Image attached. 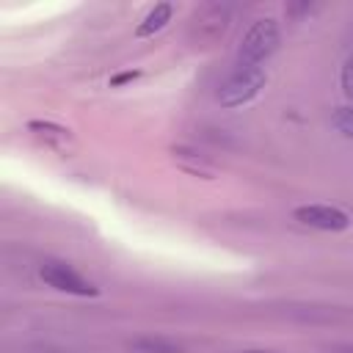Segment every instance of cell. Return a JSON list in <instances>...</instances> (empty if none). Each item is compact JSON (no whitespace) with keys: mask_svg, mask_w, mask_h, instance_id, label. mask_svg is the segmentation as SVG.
Returning a JSON list of instances; mask_svg holds the SVG:
<instances>
[{"mask_svg":"<svg viewBox=\"0 0 353 353\" xmlns=\"http://www.w3.org/2000/svg\"><path fill=\"white\" fill-rule=\"evenodd\" d=\"M314 11V6H309V3H301V6H287V14L290 17H295V14H312Z\"/></svg>","mask_w":353,"mask_h":353,"instance_id":"obj_13","label":"cell"},{"mask_svg":"<svg viewBox=\"0 0 353 353\" xmlns=\"http://www.w3.org/2000/svg\"><path fill=\"white\" fill-rule=\"evenodd\" d=\"M328 353H353V342H339V345H331Z\"/></svg>","mask_w":353,"mask_h":353,"instance_id":"obj_14","label":"cell"},{"mask_svg":"<svg viewBox=\"0 0 353 353\" xmlns=\"http://www.w3.org/2000/svg\"><path fill=\"white\" fill-rule=\"evenodd\" d=\"M171 17H174V6L171 3H154L143 14V19L135 25V39H149V36L160 33L171 22Z\"/></svg>","mask_w":353,"mask_h":353,"instance_id":"obj_8","label":"cell"},{"mask_svg":"<svg viewBox=\"0 0 353 353\" xmlns=\"http://www.w3.org/2000/svg\"><path fill=\"white\" fill-rule=\"evenodd\" d=\"M268 85V72L265 66H251V69H234L218 88L215 99L223 110H234V108H243L248 102H254L262 88Z\"/></svg>","mask_w":353,"mask_h":353,"instance_id":"obj_2","label":"cell"},{"mask_svg":"<svg viewBox=\"0 0 353 353\" xmlns=\"http://www.w3.org/2000/svg\"><path fill=\"white\" fill-rule=\"evenodd\" d=\"M281 41V30L279 22L273 17H259L248 25V30L240 39L237 47V69H251V66H262L279 47Z\"/></svg>","mask_w":353,"mask_h":353,"instance_id":"obj_1","label":"cell"},{"mask_svg":"<svg viewBox=\"0 0 353 353\" xmlns=\"http://www.w3.org/2000/svg\"><path fill=\"white\" fill-rule=\"evenodd\" d=\"M292 218L317 232H345L350 226V215L334 204H301L292 210Z\"/></svg>","mask_w":353,"mask_h":353,"instance_id":"obj_5","label":"cell"},{"mask_svg":"<svg viewBox=\"0 0 353 353\" xmlns=\"http://www.w3.org/2000/svg\"><path fill=\"white\" fill-rule=\"evenodd\" d=\"M28 132L33 138H39L44 146H50L52 152L69 157L74 152V135L69 127L58 124V121H50V119H30L28 121Z\"/></svg>","mask_w":353,"mask_h":353,"instance_id":"obj_6","label":"cell"},{"mask_svg":"<svg viewBox=\"0 0 353 353\" xmlns=\"http://www.w3.org/2000/svg\"><path fill=\"white\" fill-rule=\"evenodd\" d=\"M339 88H342L345 99L353 105V52L345 58V63L339 69Z\"/></svg>","mask_w":353,"mask_h":353,"instance_id":"obj_11","label":"cell"},{"mask_svg":"<svg viewBox=\"0 0 353 353\" xmlns=\"http://www.w3.org/2000/svg\"><path fill=\"white\" fill-rule=\"evenodd\" d=\"M39 279L47 287H52L58 292H66V295H77V298H97L99 295V287L94 281H88L85 276H80L66 262H44L39 268Z\"/></svg>","mask_w":353,"mask_h":353,"instance_id":"obj_4","label":"cell"},{"mask_svg":"<svg viewBox=\"0 0 353 353\" xmlns=\"http://www.w3.org/2000/svg\"><path fill=\"white\" fill-rule=\"evenodd\" d=\"M138 77H141V69H127V72L113 74L108 83H110V88H121V85H127V83H135Z\"/></svg>","mask_w":353,"mask_h":353,"instance_id":"obj_12","label":"cell"},{"mask_svg":"<svg viewBox=\"0 0 353 353\" xmlns=\"http://www.w3.org/2000/svg\"><path fill=\"white\" fill-rule=\"evenodd\" d=\"M130 347L135 353H185V347L176 342V339H168V336H138L130 342Z\"/></svg>","mask_w":353,"mask_h":353,"instance_id":"obj_9","label":"cell"},{"mask_svg":"<svg viewBox=\"0 0 353 353\" xmlns=\"http://www.w3.org/2000/svg\"><path fill=\"white\" fill-rule=\"evenodd\" d=\"M240 353H281V350H270V347H248V350H240Z\"/></svg>","mask_w":353,"mask_h":353,"instance_id":"obj_15","label":"cell"},{"mask_svg":"<svg viewBox=\"0 0 353 353\" xmlns=\"http://www.w3.org/2000/svg\"><path fill=\"white\" fill-rule=\"evenodd\" d=\"M331 127H334L339 135H345V138L353 141V105H350V102H347V105H336V108L331 110Z\"/></svg>","mask_w":353,"mask_h":353,"instance_id":"obj_10","label":"cell"},{"mask_svg":"<svg viewBox=\"0 0 353 353\" xmlns=\"http://www.w3.org/2000/svg\"><path fill=\"white\" fill-rule=\"evenodd\" d=\"M171 160L176 163V168H182L190 176H201V179H215L218 176V165L193 146H182V143L171 146Z\"/></svg>","mask_w":353,"mask_h":353,"instance_id":"obj_7","label":"cell"},{"mask_svg":"<svg viewBox=\"0 0 353 353\" xmlns=\"http://www.w3.org/2000/svg\"><path fill=\"white\" fill-rule=\"evenodd\" d=\"M232 19V8L226 3H204L190 14L188 36L193 47H212L218 39H223Z\"/></svg>","mask_w":353,"mask_h":353,"instance_id":"obj_3","label":"cell"}]
</instances>
